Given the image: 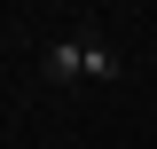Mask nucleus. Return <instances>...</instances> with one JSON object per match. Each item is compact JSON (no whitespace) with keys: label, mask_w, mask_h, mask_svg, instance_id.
Masks as SVG:
<instances>
[{"label":"nucleus","mask_w":157,"mask_h":149,"mask_svg":"<svg viewBox=\"0 0 157 149\" xmlns=\"http://www.w3.org/2000/svg\"><path fill=\"white\" fill-rule=\"evenodd\" d=\"M126 63L102 47V39H55L47 55H39V78L47 86H78V78H118Z\"/></svg>","instance_id":"nucleus-1"}]
</instances>
